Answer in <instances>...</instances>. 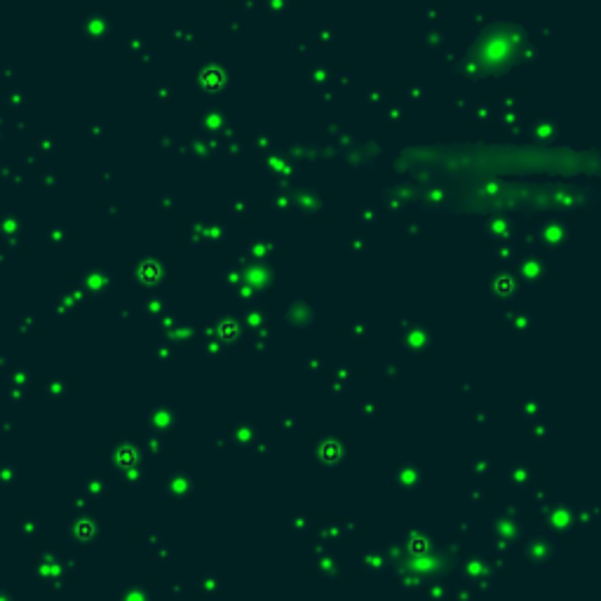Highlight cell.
<instances>
[{"label": "cell", "mask_w": 601, "mask_h": 601, "mask_svg": "<svg viewBox=\"0 0 601 601\" xmlns=\"http://www.w3.org/2000/svg\"><path fill=\"white\" fill-rule=\"evenodd\" d=\"M524 59V35L510 26L491 28L486 35L474 42L467 52V71L479 73V78L498 76L512 71L517 62Z\"/></svg>", "instance_id": "obj_1"}]
</instances>
